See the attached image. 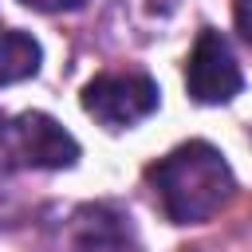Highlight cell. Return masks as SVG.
<instances>
[{
    "label": "cell",
    "mask_w": 252,
    "mask_h": 252,
    "mask_svg": "<svg viewBox=\"0 0 252 252\" xmlns=\"http://www.w3.org/2000/svg\"><path fill=\"white\" fill-rule=\"evenodd\" d=\"M146 181L173 224H201L209 220L236 189V177L224 154L209 142H185L173 154L146 165Z\"/></svg>",
    "instance_id": "6da1fadb"
},
{
    "label": "cell",
    "mask_w": 252,
    "mask_h": 252,
    "mask_svg": "<svg viewBox=\"0 0 252 252\" xmlns=\"http://www.w3.org/2000/svg\"><path fill=\"white\" fill-rule=\"evenodd\" d=\"M0 150L8 154L12 165L24 169H67L79 161V142L39 110L0 118Z\"/></svg>",
    "instance_id": "7a4b0ae2"
},
{
    "label": "cell",
    "mask_w": 252,
    "mask_h": 252,
    "mask_svg": "<svg viewBox=\"0 0 252 252\" xmlns=\"http://www.w3.org/2000/svg\"><path fill=\"white\" fill-rule=\"evenodd\" d=\"M158 83L146 71H102L83 87V110L106 130L134 126L158 110Z\"/></svg>",
    "instance_id": "3957f363"
},
{
    "label": "cell",
    "mask_w": 252,
    "mask_h": 252,
    "mask_svg": "<svg viewBox=\"0 0 252 252\" xmlns=\"http://www.w3.org/2000/svg\"><path fill=\"white\" fill-rule=\"evenodd\" d=\"M244 87V75H240V63L228 47V39L217 32V28H201L193 51H189V63H185V91L193 102H228L236 98Z\"/></svg>",
    "instance_id": "277c9868"
},
{
    "label": "cell",
    "mask_w": 252,
    "mask_h": 252,
    "mask_svg": "<svg viewBox=\"0 0 252 252\" xmlns=\"http://www.w3.org/2000/svg\"><path fill=\"white\" fill-rule=\"evenodd\" d=\"M134 248V224L122 209L98 201L79 205L67 220V252H130Z\"/></svg>",
    "instance_id": "5b68a950"
},
{
    "label": "cell",
    "mask_w": 252,
    "mask_h": 252,
    "mask_svg": "<svg viewBox=\"0 0 252 252\" xmlns=\"http://www.w3.org/2000/svg\"><path fill=\"white\" fill-rule=\"evenodd\" d=\"M39 59H43V51H39V43L28 32L0 28V87L32 79L39 71Z\"/></svg>",
    "instance_id": "8992f818"
},
{
    "label": "cell",
    "mask_w": 252,
    "mask_h": 252,
    "mask_svg": "<svg viewBox=\"0 0 252 252\" xmlns=\"http://www.w3.org/2000/svg\"><path fill=\"white\" fill-rule=\"evenodd\" d=\"M28 217V201L20 193V185L12 181L8 169H0V228H16Z\"/></svg>",
    "instance_id": "52a82bcc"
},
{
    "label": "cell",
    "mask_w": 252,
    "mask_h": 252,
    "mask_svg": "<svg viewBox=\"0 0 252 252\" xmlns=\"http://www.w3.org/2000/svg\"><path fill=\"white\" fill-rule=\"evenodd\" d=\"M232 20H236V32L252 43V0H232Z\"/></svg>",
    "instance_id": "ba28073f"
},
{
    "label": "cell",
    "mask_w": 252,
    "mask_h": 252,
    "mask_svg": "<svg viewBox=\"0 0 252 252\" xmlns=\"http://www.w3.org/2000/svg\"><path fill=\"white\" fill-rule=\"evenodd\" d=\"M20 4H28L35 12H63V8H83L87 0H20Z\"/></svg>",
    "instance_id": "9c48e42d"
}]
</instances>
